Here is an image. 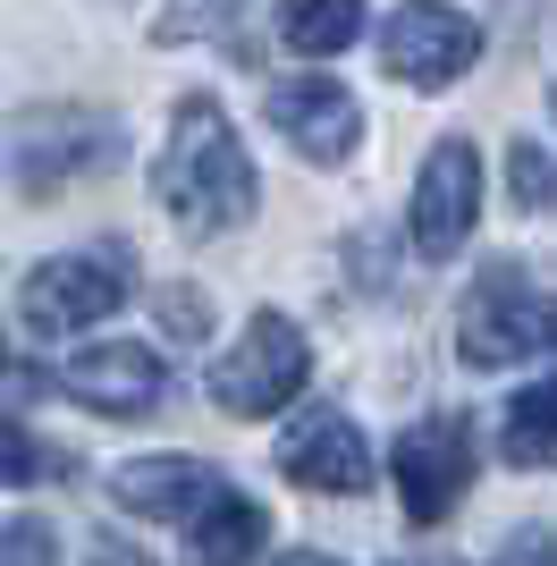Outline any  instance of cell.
Segmentation results:
<instances>
[{"label":"cell","mask_w":557,"mask_h":566,"mask_svg":"<svg viewBox=\"0 0 557 566\" xmlns=\"http://www.w3.org/2000/svg\"><path fill=\"white\" fill-rule=\"evenodd\" d=\"M153 195H161V212L178 220L186 237H220V229H245V220H254L262 178H254L229 111H220L211 94L178 102L169 144H161V161H153Z\"/></svg>","instance_id":"1"},{"label":"cell","mask_w":557,"mask_h":566,"mask_svg":"<svg viewBox=\"0 0 557 566\" xmlns=\"http://www.w3.org/2000/svg\"><path fill=\"white\" fill-rule=\"evenodd\" d=\"M136 287V245L127 237H93L85 254H51L18 280V322L34 338H69V331H93L102 313L127 305Z\"/></svg>","instance_id":"2"},{"label":"cell","mask_w":557,"mask_h":566,"mask_svg":"<svg viewBox=\"0 0 557 566\" xmlns=\"http://www.w3.org/2000/svg\"><path fill=\"white\" fill-rule=\"evenodd\" d=\"M557 347V305L540 296L524 271H482L473 296L456 313V355L473 373H507V364H533Z\"/></svg>","instance_id":"3"},{"label":"cell","mask_w":557,"mask_h":566,"mask_svg":"<svg viewBox=\"0 0 557 566\" xmlns=\"http://www.w3.org/2000/svg\"><path fill=\"white\" fill-rule=\"evenodd\" d=\"M304 380H313L304 331L287 322V313H254L245 338L211 364V398H220V415H237V423H262V415H278V406L296 398Z\"/></svg>","instance_id":"4"},{"label":"cell","mask_w":557,"mask_h":566,"mask_svg":"<svg viewBox=\"0 0 557 566\" xmlns=\"http://www.w3.org/2000/svg\"><path fill=\"white\" fill-rule=\"evenodd\" d=\"M473 60H482V25L464 18V9H448V0H406V9L380 25V69H389L397 85L440 94Z\"/></svg>","instance_id":"5"},{"label":"cell","mask_w":557,"mask_h":566,"mask_svg":"<svg viewBox=\"0 0 557 566\" xmlns=\"http://www.w3.org/2000/svg\"><path fill=\"white\" fill-rule=\"evenodd\" d=\"M473 220H482V153H473L464 136H440L431 153H422L406 237H414V254H422V262H448V254H464Z\"/></svg>","instance_id":"6"},{"label":"cell","mask_w":557,"mask_h":566,"mask_svg":"<svg viewBox=\"0 0 557 566\" xmlns=\"http://www.w3.org/2000/svg\"><path fill=\"white\" fill-rule=\"evenodd\" d=\"M464 491H473V431L448 423V415H422V423L397 440V499H406V516L440 524Z\"/></svg>","instance_id":"7"},{"label":"cell","mask_w":557,"mask_h":566,"mask_svg":"<svg viewBox=\"0 0 557 566\" xmlns=\"http://www.w3.org/2000/svg\"><path fill=\"white\" fill-rule=\"evenodd\" d=\"M118 153V127L102 111H34L18 118V187L25 195H51V187H69L76 169H102Z\"/></svg>","instance_id":"8"},{"label":"cell","mask_w":557,"mask_h":566,"mask_svg":"<svg viewBox=\"0 0 557 566\" xmlns=\"http://www.w3.org/2000/svg\"><path fill=\"white\" fill-rule=\"evenodd\" d=\"M271 127L304 161H347L364 144V102L338 76H287V85H271Z\"/></svg>","instance_id":"9"},{"label":"cell","mask_w":557,"mask_h":566,"mask_svg":"<svg viewBox=\"0 0 557 566\" xmlns=\"http://www.w3.org/2000/svg\"><path fill=\"white\" fill-rule=\"evenodd\" d=\"M60 389H69V398L85 406V415L136 423V415H153V406H161V355H153V347H136V338H111V347L69 355Z\"/></svg>","instance_id":"10"},{"label":"cell","mask_w":557,"mask_h":566,"mask_svg":"<svg viewBox=\"0 0 557 566\" xmlns=\"http://www.w3.org/2000/svg\"><path fill=\"white\" fill-rule=\"evenodd\" d=\"M278 473H287L296 491L355 499V491H371V440L347 415H304V423L287 431V449H278Z\"/></svg>","instance_id":"11"},{"label":"cell","mask_w":557,"mask_h":566,"mask_svg":"<svg viewBox=\"0 0 557 566\" xmlns=\"http://www.w3.org/2000/svg\"><path fill=\"white\" fill-rule=\"evenodd\" d=\"M111 491L127 516H203L220 499V473L203 457H144V465H118Z\"/></svg>","instance_id":"12"},{"label":"cell","mask_w":557,"mask_h":566,"mask_svg":"<svg viewBox=\"0 0 557 566\" xmlns=\"http://www.w3.org/2000/svg\"><path fill=\"white\" fill-rule=\"evenodd\" d=\"M262 507L254 499H237V491H220L195 516V533H186V566H254V549H262Z\"/></svg>","instance_id":"13"},{"label":"cell","mask_w":557,"mask_h":566,"mask_svg":"<svg viewBox=\"0 0 557 566\" xmlns=\"http://www.w3.org/2000/svg\"><path fill=\"white\" fill-rule=\"evenodd\" d=\"M364 34V0H278V43L304 60H338Z\"/></svg>","instance_id":"14"},{"label":"cell","mask_w":557,"mask_h":566,"mask_svg":"<svg viewBox=\"0 0 557 566\" xmlns=\"http://www.w3.org/2000/svg\"><path fill=\"white\" fill-rule=\"evenodd\" d=\"M498 440H507L515 465H549L557 473V380H524L498 415Z\"/></svg>","instance_id":"15"},{"label":"cell","mask_w":557,"mask_h":566,"mask_svg":"<svg viewBox=\"0 0 557 566\" xmlns=\"http://www.w3.org/2000/svg\"><path fill=\"white\" fill-rule=\"evenodd\" d=\"M507 195L524 203V212H557V161L540 153L533 136H524V144L507 153Z\"/></svg>","instance_id":"16"},{"label":"cell","mask_w":557,"mask_h":566,"mask_svg":"<svg viewBox=\"0 0 557 566\" xmlns=\"http://www.w3.org/2000/svg\"><path fill=\"white\" fill-rule=\"evenodd\" d=\"M161 338H169V347H203V338H211L203 287H161Z\"/></svg>","instance_id":"17"},{"label":"cell","mask_w":557,"mask_h":566,"mask_svg":"<svg viewBox=\"0 0 557 566\" xmlns=\"http://www.w3.org/2000/svg\"><path fill=\"white\" fill-rule=\"evenodd\" d=\"M0 566H60V533L43 516H9L0 533Z\"/></svg>","instance_id":"18"},{"label":"cell","mask_w":557,"mask_h":566,"mask_svg":"<svg viewBox=\"0 0 557 566\" xmlns=\"http://www.w3.org/2000/svg\"><path fill=\"white\" fill-rule=\"evenodd\" d=\"M51 465L69 473V457H51V449H43V440H34L25 423H9V482L25 491V482H34V473H51Z\"/></svg>","instance_id":"19"},{"label":"cell","mask_w":557,"mask_h":566,"mask_svg":"<svg viewBox=\"0 0 557 566\" xmlns=\"http://www.w3.org/2000/svg\"><path fill=\"white\" fill-rule=\"evenodd\" d=\"M498 566H557V533H549V524L507 533V542H498Z\"/></svg>","instance_id":"20"},{"label":"cell","mask_w":557,"mask_h":566,"mask_svg":"<svg viewBox=\"0 0 557 566\" xmlns=\"http://www.w3.org/2000/svg\"><path fill=\"white\" fill-rule=\"evenodd\" d=\"M85 566H153L127 533H93V549H85Z\"/></svg>","instance_id":"21"},{"label":"cell","mask_w":557,"mask_h":566,"mask_svg":"<svg viewBox=\"0 0 557 566\" xmlns=\"http://www.w3.org/2000/svg\"><path fill=\"white\" fill-rule=\"evenodd\" d=\"M278 566H338V558H329V549H287Z\"/></svg>","instance_id":"22"}]
</instances>
